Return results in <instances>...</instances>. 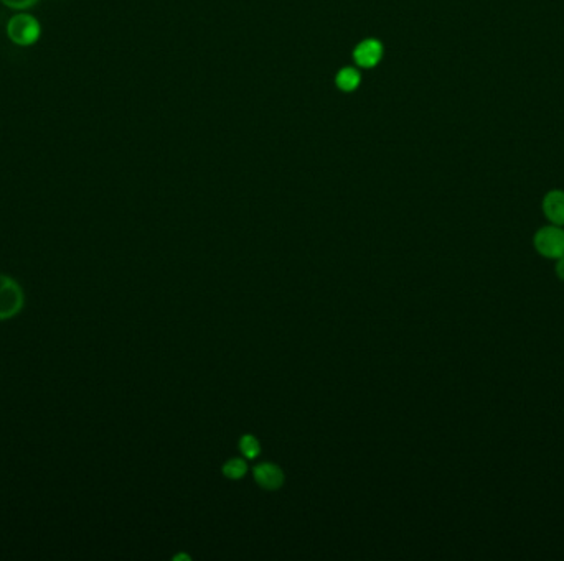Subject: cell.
Instances as JSON below:
<instances>
[{"label": "cell", "mask_w": 564, "mask_h": 561, "mask_svg": "<svg viewBox=\"0 0 564 561\" xmlns=\"http://www.w3.org/2000/svg\"><path fill=\"white\" fill-rule=\"evenodd\" d=\"M7 37L19 46H32L42 37V25L28 13H17L7 21Z\"/></svg>", "instance_id": "cell-1"}, {"label": "cell", "mask_w": 564, "mask_h": 561, "mask_svg": "<svg viewBox=\"0 0 564 561\" xmlns=\"http://www.w3.org/2000/svg\"><path fill=\"white\" fill-rule=\"evenodd\" d=\"M254 478L264 489L274 490L284 484L282 471L276 465H271V463H263V465L254 467Z\"/></svg>", "instance_id": "cell-4"}, {"label": "cell", "mask_w": 564, "mask_h": 561, "mask_svg": "<svg viewBox=\"0 0 564 561\" xmlns=\"http://www.w3.org/2000/svg\"><path fill=\"white\" fill-rule=\"evenodd\" d=\"M240 448H241V451H243L244 456H248V458H256L259 451H261L258 440L251 435H246L241 438Z\"/></svg>", "instance_id": "cell-9"}, {"label": "cell", "mask_w": 564, "mask_h": 561, "mask_svg": "<svg viewBox=\"0 0 564 561\" xmlns=\"http://www.w3.org/2000/svg\"><path fill=\"white\" fill-rule=\"evenodd\" d=\"M246 471H248V466H246V463L243 459H231V461H228L226 465L223 466V472L226 478H231V479H240L243 478L246 474Z\"/></svg>", "instance_id": "cell-8"}, {"label": "cell", "mask_w": 564, "mask_h": 561, "mask_svg": "<svg viewBox=\"0 0 564 561\" xmlns=\"http://www.w3.org/2000/svg\"><path fill=\"white\" fill-rule=\"evenodd\" d=\"M535 245L546 257L559 259L564 255V231L558 227H545L536 234Z\"/></svg>", "instance_id": "cell-2"}, {"label": "cell", "mask_w": 564, "mask_h": 561, "mask_svg": "<svg viewBox=\"0 0 564 561\" xmlns=\"http://www.w3.org/2000/svg\"><path fill=\"white\" fill-rule=\"evenodd\" d=\"M545 213L554 224H564V193L551 191L545 198Z\"/></svg>", "instance_id": "cell-6"}, {"label": "cell", "mask_w": 564, "mask_h": 561, "mask_svg": "<svg viewBox=\"0 0 564 561\" xmlns=\"http://www.w3.org/2000/svg\"><path fill=\"white\" fill-rule=\"evenodd\" d=\"M559 259H561V260H559L558 265H556V272H558V277L563 278V280H564V255H563V257H559Z\"/></svg>", "instance_id": "cell-11"}, {"label": "cell", "mask_w": 564, "mask_h": 561, "mask_svg": "<svg viewBox=\"0 0 564 561\" xmlns=\"http://www.w3.org/2000/svg\"><path fill=\"white\" fill-rule=\"evenodd\" d=\"M380 58H381V45L378 42H374V40L363 42L355 50L356 63H358L360 66H365V68H370V66L376 64Z\"/></svg>", "instance_id": "cell-5"}, {"label": "cell", "mask_w": 564, "mask_h": 561, "mask_svg": "<svg viewBox=\"0 0 564 561\" xmlns=\"http://www.w3.org/2000/svg\"><path fill=\"white\" fill-rule=\"evenodd\" d=\"M22 291L10 278L0 275V320L13 316L22 308Z\"/></svg>", "instance_id": "cell-3"}, {"label": "cell", "mask_w": 564, "mask_h": 561, "mask_svg": "<svg viewBox=\"0 0 564 561\" xmlns=\"http://www.w3.org/2000/svg\"><path fill=\"white\" fill-rule=\"evenodd\" d=\"M0 2L8 8H13V10H26V8L37 6L38 0H0Z\"/></svg>", "instance_id": "cell-10"}, {"label": "cell", "mask_w": 564, "mask_h": 561, "mask_svg": "<svg viewBox=\"0 0 564 561\" xmlns=\"http://www.w3.org/2000/svg\"><path fill=\"white\" fill-rule=\"evenodd\" d=\"M360 83V76L355 69H343V71L338 73L337 76V84L340 86V89L343 91H354Z\"/></svg>", "instance_id": "cell-7"}]
</instances>
